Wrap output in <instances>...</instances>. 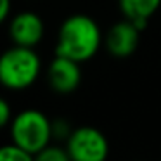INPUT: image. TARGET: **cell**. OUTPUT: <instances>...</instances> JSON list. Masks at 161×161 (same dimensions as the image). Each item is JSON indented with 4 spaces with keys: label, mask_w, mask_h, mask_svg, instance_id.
I'll return each mask as SVG.
<instances>
[{
    "label": "cell",
    "mask_w": 161,
    "mask_h": 161,
    "mask_svg": "<svg viewBox=\"0 0 161 161\" xmlns=\"http://www.w3.org/2000/svg\"><path fill=\"white\" fill-rule=\"evenodd\" d=\"M140 31H142V30L137 25H133L132 21L123 18L121 21L114 23V25L108 30V33L104 35L106 50H108L113 57H118V59L130 57L137 49H139Z\"/></svg>",
    "instance_id": "5b68a950"
},
{
    "label": "cell",
    "mask_w": 161,
    "mask_h": 161,
    "mask_svg": "<svg viewBox=\"0 0 161 161\" xmlns=\"http://www.w3.org/2000/svg\"><path fill=\"white\" fill-rule=\"evenodd\" d=\"M42 61L33 47L14 45L0 54V83L11 90H23L36 81Z\"/></svg>",
    "instance_id": "7a4b0ae2"
},
{
    "label": "cell",
    "mask_w": 161,
    "mask_h": 161,
    "mask_svg": "<svg viewBox=\"0 0 161 161\" xmlns=\"http://www.w3.org/2000/svg\"><path fill=\"white\" fill-rule=\"evenodd\" d=\"M66 149L73 161H104L109 154V142L101 130L80 126L69 133Z\"/></svg>",
    "instance_id": "277c9868"
},
{
    "label": "cell",
    "mask_w": 161,
    "mask_h": 161,
    "mask_svg": "<svg viewBox=\"0 0 161 161\" xmlns=\"http://www.w3.org/2000/svg\"><path fill=\"white\" fill-rule=\"evenodd\" d=\"M11 137L12 142L35 158L54 139L52 121L38 109H25L11 119Z\"/></svg>",
    "instance_id": "3957f363"
},
{
    "label": "cell",
    "mask_w": 161,
    "mask_h": 161,
    "mask_svg": "<svg viewBox=\"0 0 161 161\" xmlns=\"http://www.w3.org/2000/svg\"><path fill=\"white\" fill-rule=\"evenodd\" d=\"M11 14V0H0V25Z\"/></svg>",
    "instance_id": "4fadbf2b"
},
{
    "label": "cell",
    "mask_w": 161,
    "mask_h": 161,
    "mask_svg": "<svg viewBox=\"0 0 161 161\" xmlns=\"http://www.w3.org/2000/svg\"><path fill=\"white\" fill-rule=\"evenodd\" d=\"M43 33H45L43 21L35 12H19L11 19V25H9V35L14 45L35 49V45L42 42Z\"/></svg>",
    "instance_id": "52a82bcc"
},
{
    "label": "cell",
    "mask_w": 161,
    "mask_h": 161,
    "mask_svg": "<svg viewBox=\"0 0 161 161\" xmlns=\"http://www.w3.org/2000/svg\"><path fill=\"white\" fill-rule=\"evenodd\" d=\"M11 123V106L4 97H0V128Z\"/></svg>",
    "instance_id": "7c38bea8"
},
{
    "label": "cell",
    "mask_w": 161,
    "mask_h": 161,
    "mask_svg": "<svg viewBox=\"0 0 161 161\" xmlns=\"http://www.w3.org/2000/svg\"><path fill=\"white\" fill-rule=\"evenodd\" d=\"M80 64L81 63L78 61L56 54L54 61L49 64V69H47V80H49L50 88L61 95L73 94L81 83Z\"/></svg>",
    "instance_id": "8992f818"
},
{
    "label": "cell",
    "mask_w": 161,
    "mask_h": 161,
    "mask_svg": "<svg viewBox=\"0 0 161 161\" xmlns=\"http://www.w3.org/2000/svg\"><path fill=\"white\" fill-rule=\"evenodd\" d=\"M71 132H73V130L69 128V125H68L64 119L52 121V137H54V139H64V140H68V137H69Z\"/></svg>",
    "instance_id": "8fae6325"
},
{
    "label": "cell",
    "mask_w": 161,
    "mask_h": 161,
    "mask_svg": "<svg viewBox=\"0 0 161 161\" xmlns=\"http://www.w3.org/2000/svg\"><path fill=\"white\" fill-rule=\"evenodd\" d=\"M123 18L144 30L149 19L158 12L161 0H118Z\"/></svg>",
    "instance_id": "ba28073f"
},
{
    "label": "cell",
    "mask_w": 161,
    "mask_h": 161,
    "mask_svg": "<svg viewBox=\"0 0 161 161\" xmlns=\"http://www.w3.org/2000/svg\"><path fill=\"white\" fill-rule=\"evenodd\" d=\"M33 159L31 154H28L25 149L18 144H7V146H0V161H30Z\"/></svg>",
    "instance_id": "9c48e42d"
},
{
    "label": "cell",
    "mask_w": 161,
    "mask_h": 161,
    "mask_svg": "<svg viewBox=\"0 0 161 161\" xmlns=\"http://www.w3.org/2000/svg\"><path fill=\"white\" fill-rule=\"evenodd\" d=\"M38 161H69V153L66 147H57V146H45L38 154H36Z\"/></svg>",
    "instance_id": "30bf717a"
},
{
    "label": "cell",
    "mask_w": 161,
    "mask_h": 161,
    "mask_svg": "<svg viewBox=\"0 0 161 161\" xmlns=\"http://www.w3.org/2000/svg\"><path fill=\"white\" fill-rule=\"evenodd\" d=\"M102 42L101 28L90 16L73 14L64 19L59 28L56 54L85 63L99 52Z\"/></svg>",
    "instance_id": "6da1fadb"
}]
</instances>
